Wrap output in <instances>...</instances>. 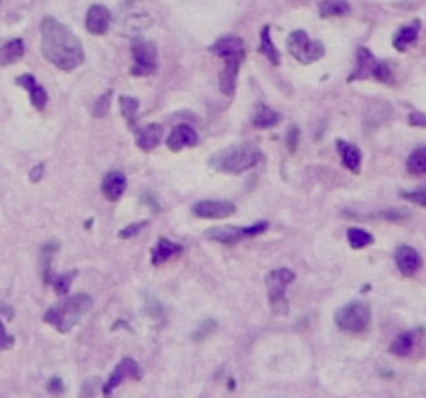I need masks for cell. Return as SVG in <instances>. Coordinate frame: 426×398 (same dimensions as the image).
<instances>
[{"label":"cell","instance_id":"obj_28","mask_svg":"<svg viewBox=\"0 0 426 398\" xmlns=\"http://www.w3.org/2000/svg\"><path fill=\"white\" fill-rule=\"evenodd\" d=\"M347 243L351 249H364V247L375 243V237L364 228H349L347 230Z\"/></svg>","mask_w":426,"mask_h":398},{"label":"cell","instance_id":"obj_15","mask_svg":"<svg viewBox=\"0 0 426 398\" xmlns=\"http://www.w3.org/2000/svg\"><path fill=\"white\" fill-rule=\"evenodd\" d=\"M395 264H397L399 272H401L404 276H416V272H418L420 265H422V258H420V253H418L414 247L401 245V247H397V251H395Z\"/></svg>","mask_w":426,"mask_h":398},{"label":"cell","instance_id":"obj_18","mask_svg":"<svg viewBox=\"0 0 426 398\" xmlns=\"http://www.w3.org/2000/svg\"><path fill=\"white\" fill-rule=\"evenodd\" d=\"M195 143H198V133H195V129H191L190 125L175 127L173 133L169 135V139H167V147L171 152H181L183 147H191Z\"/></svg>","mask_w":426,"mask_h":398},{"label":"cell","instance_id":"obj_6","mask_svg":"<svg viewBox=\"0 0 426 398\" xmlns=\"http://www.w3.org/2000/svg\"><path fill=\"white\" fill-rule=\"evenodd\" d=\"M335 324L349 334H362L370 328V307L364 301L347 303L335 313Z\"/></svg>","mask_w":426,"mask_h":398},{"label":"cell","instance_id":"obj_23","mask_svg":"<svg viewBox=\"0 0 426 398\" xmlns=\"http://www.w3.org/2000/svg\"><path fill=\"white\" fill-rule=\"evenodd\" d=\"M181 251H183L181 245H177V243H173V241H169V239H158V243H156L154 249H152V264H164V262L173 260L175 256H181Z\"/></svg>","mask_w":426,"mask_h":398},{"label":"cell","instance_id":"obj_39","mask_svg":"<svg viewBox=\"0 0 426 398\" xmlns=\"http://www.w3.org/2000/svg\"><path fill=\"white\" fill-rule=\"evenodd\" d=\"M15 345V338L11 336V334H6V330H4V324H2V319H0V351H4V349H11Z\"/></svg>","mask_w":426,"mask_h":398},{"label":"cell","instance_id":"obj_35","mask_svg":"<svg viewBox=\"0 0 426 398\" xmlns=\"http://www.w3.org/2000/svg\"><path fill=\"white\" fill-rule=\"evenodd\" d=\"M217 330V321L214 319H206L204 324H202V328L191 336V340H195V343H200V340H204V338H208L212 332Z\"/></svg>","mask_w":426,"mask_h":398},{"label":"cell","instance_id":"obj_17","mask_svg":"<svg viewBox=\"0 0 426 398\" xmlns=\"http://www.w3.org/2000/svg\"><path fill=\"white\" fill-rule=\"evenodd\" d=\"M17 86H21L23 89H27L30 100H32V104H34V108H36V110H44V108H46V104H48L46 89L42 88V86L36 81V77H34V75H30V73L19 75V77H17Z\"/></svg>","mask_w":426,"mask_h":398},{"label":"cell","instance_id":"obj_21","mask_svg":"<svg viewBox=\"0 0 426 398\" xmlns=\"http://www.w3.org/2000/svg\"><path fill=\"white\" fill-rule=\"evenodd\" d=\"M162 125H158V123H152V125H146L143 129L136 133V143H138V147L143 150V152H152V150H156L158 145H160V141H162Z\"/></svg>","mask_w":426,"mask_h":398},{"label":"cell","instance_id":"obj_20","mask_svg":"<svg viewBox=\"0 0 426 398\" xmlns=\"http://www.w3.org/2000/svg\"><path fill=\"white\" fill-rule=\"evenodd\" d=\"M125 189H127V178L119 171H112L102 178V195L110 201H117L125 193Z\"/></svg>","mask_w":426,"mask_h":398},{"label":"cell","instance_id":"obj_42","mask_svg":"<svg viewBox=\"0 0 426 398\" xmlns=\"http://www.w3.org/2000/svg\"><path fill=\"white\" fill-rule=\"evenodd\" d=\"M410 125H412V127H426V114L412 112V114H410Z\"/></svg>","mask_w":426,"mask_h":398},{"label":"cell","instance_id":"obj_33","mask_svg":"<svg viewBox=\"0 0 426 398\" xmlns=\"http://www.w3.org/2000/svg\"><path fill=\"white\" fill-rule=\"evenodd\" d=\"M110 98H112V91H106L104 95H100V98L96 100L94 114L98 119H102V117L108 114V110H110Z\"/></svg>","mask_w":426,"mask_h":398},{"label":"cell","instance_id":"obj_41","mask_svg":"<svg viewBox=\"0 0 426 398\" xmlns=\"http://www.w3.org/2000/svg\"><path fill=\"white\" fill-rule=\"evenodd\" d=\"M63 390H65V386H63V380H60V378H52V380L48 382V392L60 394Z\"/></svg>","mask_w":426,"mask_h":398},{"label":"cell","instance_id":"obj_38","mask_svg":"<svg viewBox=\"0 0 426 398\" xmlns=\"http://www.w3.org/2000/svg\"><path fill=\"white\" fill-rule=\"evenodd\" d=\"M380 218H385V220H393V222H401V220H408V212L406 210H389V212H380L379 214Z\"/></svg>","mask_w":426,"mask_h":398},{"label":"cell","instance_id":"obj_13","mask_svg":"<svg viewBox=\"0 0 426 398\" xmlns=\"http://www.w3.org/2000/svg\"><path fill=\"white\" fill-rule=\"evenodd\" d=\"M112 23V15L106 6L102 4H94L90 6L88 15H86V29L94 36H104L110 29Z\"/></svg>","mask_w":426,"mask_h":398},{"label":"cell","instance_id":"obj_44","mask_svg":"<svg viewBox=\"0 0 426 398\" xmlns=\"http://www.w3.org/2000/svg\"><path fill=\"white\" fill-rule=\"evenodd\" d=\"M142 201H143V204H146V201H148V204H150V206H152V210H158V204H156V201H154V197H152V195H143Z\"/></svg>","mask_w":426,"mask_h":398},{"label":"cell","instance_id":"obj_19","mask_svg":"<svg viewBox=\"0 0 426 398\" xmlns=\"http://www.w3.org/2000/svg\"><path fill=\"white\" fill-rule=\"evenodd\" d=\"M337 152H339V156H341V164H343L349 173L358 175V173H360V164H362V154H360V150H358L354 143L339 139V141H337Z\"/></svg>","mask_w":426,"mask_h":398},{"label":"cell","instance_id":"obj_34","mask_svg":"<svg viewBox=\"0 0 426 398\" xmlns=\"http://www.w3.org/2000/svg\"><path fill=\"white\" fill-rule=\"evenodd\" d=\"M399 195H401L404 199L416 204V206L426 208V187H422V189H414V191H401Z\"/></svg>","mask_w":426,"mask_h":398},{"label":"cell","instance_id":"obj_3","mask_svg":"<svg viewBox=\"0 0 426 398\" xmlns=\"http://www.w3.org/2000/svg\"><path fill=\"white\" fill-rule=\"evenodd\" d=\"M90 310H92V297L90 295L82 293L75 297H65L44 313V321L54 326L58 332L67 334L82 321V317Z\"/></svg>","mask_w":426,"mask_h":398},{"label":"cell","instance_id":"obj_16","mask_svg":"<svg viewBox=\"0 0 426 398\" xmlns=\"http://www.w3.org/2000/svg\"><path fill=\"white\" fill-rule=\"evenodd\" d=\"M377 65L379 60L373 56V52L368 48H358V54H356V71L351 73L349 81H358V79H370L375 77V71H377Z\"/></svg>","mask_w":426,"mask_h":398},{"label":"cell","instance_id":"obj_7","mask_svg":"<svg viewBox=\"0 0 426 398\" xmlns=\"http://www.w3.org/2000/svg\"><path fill=\"white\" fill-rule=\"evenodd\" d=\"M295 280V274L289 267H279L269 272L266 276V291H269V301H271V310L275 315H285L287 313V299H285V291L287 286Z\"/></svg>","mask_w":426,"mask_h":398},{"label":"cell","instance_id":"obj_24","mask_svg":"<svg viewBox=\"0 0 426 398\" xmlns=\"http://www.w3.org/2000/svg\"><path fill=\"white\" fill-rule=\"evenodd\" d=\"M281 123V114L264 104H258L254 114H252V125L256 129H273Z\"/></svg>","mask_w":426,"mask_h":398},{"label":"cell","instance_id":"obj_29","mask_svg":"<svg viewBox=\"0 0 426 398\" xmlns=\"http://www.w3.org/2000/svg\"><path fill=\"white\" fill-rule=\"evenodd\" d=\"M408 173L416 177L426 175V147H418L410 154L408 158Z\"/></svg>","mask_w":426,"mask_h":398},{"label":"cell","instance_id":"obj_2","mask_svg":"<svg viewBox=\"0 0 426 398\" xmlns=\"http://www.w3.org/2000/svg\"><path fill=\"white\" fill-rule=\"evenodd\" d=\"M212 54L221 56L225 60V67L221 71L219 84H221V91L225 95H233L237 88V75H239V67L245 60V44L241 38L237 36H225L221 40H217L210 46Z\"/></svg>","mask_w":426,"mask_h":398},{"label":"cell","instance_id":"obj_36","mask_svg":"<svg viewBox=\"0 0 426 398\" xmlns=\"http://www.w3.org/2000/svg\"><path fill=\"white\" fill-rule=\"evenodd\" d=\"M146 226H148V222H136V224H129V226H125V228L119 230V237H121V239H131V237H136L138 232H142Z\"/></svg>","mask_w":426,"mask_h":398},{"label":"cell","instance_id":"obj_26","mask_svg":"<svg viewBox=\"0 0 426 398\" xmlns=\"http://www.w3.org/2000/svg\"><path fill=\"white\" fill-rule=\"evenodd\" d=\"M318 13L325 19H329V17H345V15L351 13V6H349L347 0H321Z\"/></svg>","mask_w":426,"mask_h":398},{"label":"cell","instance_id":"obj_1","mask_svg":"<svg viewBox=\"0 0 426 398\" xmlns=\"http://www.w3.org/2000/svg\"><path fill=\"white\" fill-rule=\"evenodd\" d=\"M42 54L60 71H75L84 62V46L54 17L42 19Z\"/></svg>","mask_w":426,"mask_h":398},{"label":"cell","instance_id":"obj_32","mask_svg":"<svg viewBox=\"0 0 426 398\" xmlns=\"http://www.w3.org/2000/svg\"><path fill=\"white\" fill-rule=\"evenodd\" d=\"M373 79H377V81H380V84L391 86V84H393V69H391V65H389V62H379Z\"/></svg>","mask_w":426,"mask_h":398},{"label":"cell","instance_id":"obj_10","mask_svg":"<svg viewBox=\"0 0 426 398\" xmlns=\"http://www.w3.org/2000/svg\"><path fill=\"white\" fill-rule=\"evenodd\" d=\"M158 69V52L152 42H136L134 44V67L131 75L136 77H146L156 73Z\"/></svg>","mask_w":426,"mask_h":398},{"label":"cell","instance_id":"obj_30","mask_svg":"<svg viewBox=\"0 0 426 398\" xmlns=\"http://www.w3.org/2000/svg\"><path fill=\"white\" fill-rule=\"evenodd\" d=\"M119 106H121V114L125 117L127 125L134 127L136 125V119H138V108H140V102L136 98H129V95H123L119 98Z\"/></svg>","mask_w":426,"mask_h":398},{"label":"cell","instance_id":"obj_40","mask_svg":"<svg viewBox=\"0 0 426 398\" xmlns=\"http://www.w3.org/2000/svg\"><path fill=\"white\" fill-rule=\"evenodd\" d=\"M44 173H46V164H36L30 173V180L32 183H40L44 178Z\"/></svg>","mask_w":426,"mask_h":398},{"label":"cell","instance_id":"obj_4","mask_svg":"<svg viewBox=\"0 0 426 398\" xmlns=\"http://www.w3.org/2000/svg\"><path fill=\"white\" fill-rule=\"evenodd\" d=\"M262 160H264V156L260 150L250 147V145H235V147H227V150L217 152L210 158V166L219 173H225V175H239V173L254 168Z\"/></svg>","mask_w":426,"mask_h":398},{"label":"cell","instance_id":"obj_43","mask_svg":"<svg viewBox=\"0 0 426 398\" xmlns=\"http://www.w3.org/2000/svg\"><path fill=\"white\" fill-rule=\"evenodd\" d=\"M96 380H88L86 384H84V388H82V398H94L96 390Z\"/></svg>","mask_w":426,"mask_h":398},{"label":"cell","instance_id":"obj_25","mask_svg":"<svg viewBox=\"0 0 426 398\" xmlns=\"http://www.w3.org/2000/svg\"><path fill=\"white\" fill-rule=\"evenodd\" d=\"M25 54V44L23 40H11L0 48V65L2 67H8V65H15L23 58Z\"/></svg>","mask_w":426,"mask_h":398},{"label":"cell","instance_id":"obj_9","mask_svg":"<svg viewBox=\"0 0 426 398\" xmlns=\"http://www.w3.org/2000/svg\"><path fill=\"white\" fill-rule=\"evenodd\" d=\"M269 228V222H256L252 226H227V228H214V230H208V239L210 241H217V243H223V245H235L243 239H252V237H258L262 234L264 230Z\"/></svg>","mask_w":426,"mask_h":398},{"label":"cell","instance_id":"obj_37","mask_svg":"<svg viewBox=\"0 0 426 398\" xmlns=\"http://www.w3.org/2000/svg\"><path fill=\"white\" fill-rule=\"evenodd\" d=\"M297 145H299V127L291 125L289 131H287V150L293 154L297 150Z\"/></svg>","mask_w":426,"mask_h":398},{"label":"cell","instance_id":"obj_5","mask_svg":"<svg viewBox=\"0 0 426 398\" xmlns=\"http://www.w3.org/2000/svg\"><path fill=\"white\" fill-rule=\"evenodd\" d=\"M115 23L123 34L138 36V34H143L146 29H150L154 21L140 0H127L123 4H119V8L115 13Z\"/></svg>","mask_w":426,"mask_h":398},{"label":"cell","instance_id":"obj_31","mask_svg":"<svg viewBox=\"0 0 426 398\" xmlns=\"http://www.w3.org/2000/svg\"><path fill=\"white\" fill-rule=\"evenodd\" d=\"M77 276V272H67V274H63V276H54V280H52V284H54V291L60 295V297H65L67 293H69V286H71V280Z\"/></svg>","mask_w":426,"mask_h":398},{"label":"cell","instance_id":"obj_8","mask_svg":"<svg viewBox=\"0 0 426 398\" xmlns=\"http://www.w3.org/2000/svg\"><path fill=\"white\" fill-rule=\"evenodd\" d=\"M287 50L302 65H312V62H316V60H321L325 56V46L321 42H312L304 29H295L287 38Z\"/></svg>","mask_w":426,"mask_h":398},{"label":"cell","instance_id":"obj_12","mask_svg":"<svg viewBox=\"0 0 426 398\" xmlns=\"http://www.w3.org/2000/svg\"><path fill=\"white\" fill-rule=\"evenodd\" d=\"M140 378H142L140 365H138L134 359L125 357V359L115 367V371L110 373L108 382L104 384V397H110V392H112L115 388H119L121 382H125V380H140Z\"/></svg>","mask_w":426,"mask_h":398},{"label":"cell","instance_id":"obj_27","mask_svg":"<svg viewBox=\"0 0 426 398\" xmlns=\"http://www.w3.org/2000/svg\"><path fill=\"white\" fill-rule=\"evenodd\" d=\"M260 54H264L273 65H279L281 62V54H279V50L275 48L273 44V40H271V27L269 25H264L262 29H260Z\"/></svg>","mask_w":426,"mask_h":398},{"label":"cell","instance_id":"obj_22","mask_svg":"<svg viewBox=\"0 0 426 398\" xmlns=\"http://www.w3.org/2000/svg\"><path fill=\"white\" fill-rule=\"evenodd\" d=\"M420 27H422V23H420L418 19L412 21V23H408V25H404V27L395 34V38H393L395 50L406 52L410 46L416 44V40H418V36H420Z\"/></svg>","mask_w":426,"mask_h":398},{"label":"cell","instance_id":"obj_11","mask_svg":"<svg viewBox=\"0 0 426 398\" xmlns=\"http://www.w3.org/2000/svg\"><path fill=\"white\" fill-rule=\"evenodd\" d=\"M235 204L231 201H223V199H202L198 204H193L191 214L202 218V220H221V218H229L235 214Z\"/></svg>","mask_w":426,"mask_h":398},{"label":"cell","instance_id":"obj_14","mask_svg":"<svg viewBox=\"0 0 426 398\" xmlns=\"http://www.w3.org/2000/svg\"><path fill=\"white\" fill-rule=\"evenodd\" d=\"M422 338V330H408L395 336V340L389 347V353L395 357H412L418 349V340Z\"/></svg>","mask_w":426,"mask_h":398}]
</instances>
